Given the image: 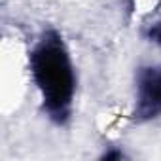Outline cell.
<instances>
[{
	"label": "cell",
	"mask_w": 161,
	"mask_h": 161,
	"mask_svg": "<svg viewBox=\"0 0 161 161\" xmlns=\"http://www.w3.org/2000/svg\"><path fill=\"white\" fill-rule=\"evenodd\" d=\"M32 72L42 91L46 110L53 118L63 119L72 104L76 80L70 57L59 36L47 34L38 44L32 53Z\"/></svg>",
	"instance_id": "cell-1"
},
{
	"label": "cell",
	"mask_w": 161,
	"mask_h": 161,
	"mask_svg": "<svg viewBox=\"0 0 161 161\" xmlns=\"http://www.w3.org/2000/svg\"><path fill=\"white\" fill-rule=\"evenodd\" d=\"M157 114H161V66H148L136 80V116L150 119Z\"/></svg>",
	"instance_id": "cell-2"
},
{
	"label": "cell",
	"mask_w": 161,
	"mask_h": 161,
	"mask_svg": "<svg viewBox=\"0 0 161 161\" xmlns=\"http://www.w3.org/2000/svg\"><path fill=\"white\" fill-rule=\"evenodd\" d=\"M153 36H155V38H157V40L161 42V23H159V25H157V27L153 29Z\"/></svg>",
	"instance_id": "cell-3"
}]
</instances>
